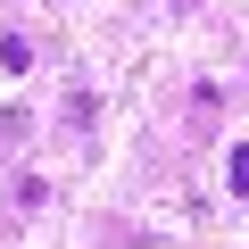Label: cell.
<instances>
[{"instance_id":"2","label":"cell","mask_w":249,"mask_h":249,"mask_svg":"<svg viewBox=\"0 0 249 249\" xmlns=\"http://www.w3.org/2000/svg\"><path fill=\"white\" fill-rule=\"evenodd\" d=\"M232 191L249 199V142H232Z\"/></svg>"},{"instance_id":"1","label":"cell","mask_w":249,"mask_h":249,"mask_svg":"<svg viewBox=\"0 0 249 249\" xmlns=\"http://www.w3.org/2000/svg\"><path fill=\"white\" fill-rule=\"evenodd\" d=\"M0 67L25 75V67H34V42H25V34H0Z\"/></svg>"}]
</instances>
